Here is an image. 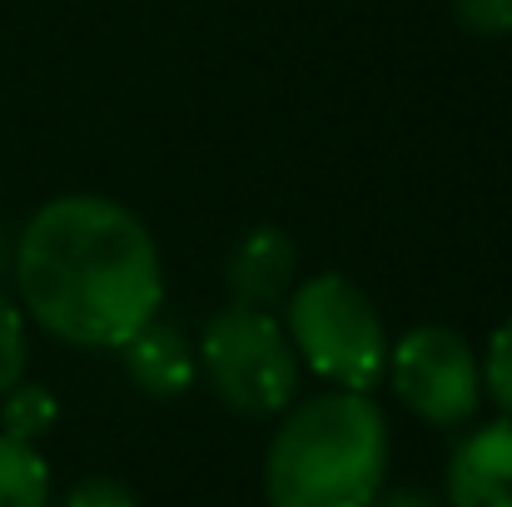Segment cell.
<instances>
[{
	"instance_id": "277c9868",
	"label": "cell",
	"mask_w": 512,
	"mask_h": 507,
	"mask_svg": "<svg viewBox=\"0 0 512 507\" xmlns=\"http://www.w3.org/2000/svg\"><path fill=\"white\" fill-rule=\"evenodd\" d=\"M194 363L209 378V388L219 393V403L244 418L284 413L299 398L304 363L284 334V324L269 309L229 304V309L209 314V324L199 329Z\"/></svg>"
},
{
	"instance_id": "8fae6325",
	"label": "cell",
	"mask_w": 512,
	"mask_h": 507,
	"mask_svg": "<svg viewBox=\"0 0 512 507\" xmlns=\"http://www.w3.org/2000/svg\"><path fill=\"white\" fill-rule=\"evenodd\" d=\"M25 358H30V343H25V309L5 294L0 284V398L25 378Z\"/></svg>"
},
{
	"instance_id": "7c38bea8",
	"label": "cell",
	"mask_w": 512,
	"mask_h": 507,
	"mask_svg": "<svg viewBox=\"0 0 512 507\" xmlns=\"http://www.w3.org/2000/svg\"><path fill=\"white\" fill-rule=\"evenodd\" d=\"M483 393L498 403V413L512 418V319L488 338V353H483Z\"/></svg>"
},
{
	"instance_id": "30bf717a",
	"label": "cell",
	"mask_w": 512,
	"mask_h": 507,
	"mask_svg": "<svg viewBox=\"0 0 512 507\" xmlns=\"http://www.w3.org/2000/svg\"><path fill=\"white\" fill-rule=\"evenodd\" d=\"M55 393L50 388H40V383H15L5 398H0V423H5V433L10 438H25V443H35L50 423H55Z\"/></svg>"
},
{
	"instance_id": "9c48e42d",
	"label": "cell",
	"mask_w": 512,
	"mask_h": 507,
	"mask_svg": "<svg viewBox=\"0 0 512 507\" xmlns=\"http://www.w3.org/2000/svg\"><path fill=\"white\" fill-rule=\"evenodd\" d=\"M0 507H50V468L35 443L0 433Z\"/></svg>"
},
{
	"instance_id": "4fadbf2b",
	"label": "cell",
	"mask_w": 512,
	"mask_h": 507,
	"mask_svg": "<svg viewBox=\"0 0 512 507\" xmlns=\"http://www.w3.org/2000/svg\"><path fill=\"white\" fill-rule=\"evenodd\" d=\"M453 20L478 40H498L512 35V0H453Z\"/></svg>"
},
{
	"instance_id": "6da1fadb",
	"label": "cell",
	"mask_w": 512,
	"mask_h": 507,
	"mask_svg": "<svg viewBox=\"0 0 512 507\" xmlns=\"http://www.w3.org/2000/svg\"><path fill=\"white\" fill-rule=\"evenodd\" d=\"M10 274L20 309L75 348H120L165 304L155 234L110 194L45 199L10 244Z\"/></svg>"
},
{
	"instance_id": "ba28073f",
	"label": "cell",
	"mask_w": 512,
	"mask_h": 507,
	"mask_svg": "<svg viewBox=\"0 0 512 507\" xmlns=\"http://www.w3.org/2000/svg\"><path fill=\"white\" fill-rule=\"evenodd\" d=\"M120 358H125L130 383L140 393H150V398H179V393H189V383L199 373L189 338L179 334V329H170V324H160V319H150L145 329H135V334L125 338L120 343Z\"/></svg>"
},
{
	"instance_id": "8992f818",
	"label": "cell",
	"mask_w": 512,
	"mask_h": 507,
	"mask_svg": "<svg viewBox=\"0 0 512 507\" xmlns=\"http://www.w3.org/2000/svg\"><path fill=\"white\" fill-rule=\"evenodd\" d=\"M224 284L234 304H254V309H274L294 284H299V249L279 224H259L249 229L229 259H224Z\"/></svg>"
},
{
	"instance_id": "5b68a950",
	"label": "cell",
	"mask_w": 512,
	"mask_h": 507,
	"mask_svg": "<svg viewBox=\"0 0 512 507\" xmlns=\"http://www.w3.org/2000/svg\"><path fill=\"white\" fill-rule=\"evenodd\" d=\"M383 378L398 393V403L433 428H463L483 403L478 353L448 324H418L398 343H388Z\"/></svg>"
},
{
	"instance_id": "9a60e30c",
	"label": "cell",
	"mask_w": 512,
	"mask_h": 507,
	"mask_svg": "<svg viewBox=\"0 0 512 507\" xmlns=\"http://www.w3.org/2000/svg\"><path fill=\"white\" fill-rule=\"evenodd\" d=\"M368 507H448V503H438V498H428L423 488H388V493L378 488V498H373V503H368Z\"/></svg>"
},
{
	"instance_id": "3957f363",
	"label": "cell",
	"mask_w": 512,
	"mask_h": 507,
	"mask_svg": "<svg viewBox=\"0 0 512 507\" xmlns=\"http://www.w3.org/2000/svg\"><path fill=\"white\" fill-rule=\"evenodd\" d=\"M284 334L329 388L373 393L388 368V334L373 299L343 274H309L284 294Z\"/></svg>"
},
{
	"instance_id": "7a4b0ae2",
	"label": "cell",
	"mask_w": 512,
	"mask_h": 507,
	"mask_svg": "<svg viewBox=\"0 0 512 507\" xmlns=\"http://www.w3.org/2000/svg\"><path fill=\"white\" fill-rule=\"evenodd\" d=\"M388 478V418L368 393L329 388L284 408L264 453L269 507H368Z\"/></svg>"
},
{
	"instance_id": "52a82bcc",
	"label": "cell",
	"mask_w": 512,
	"mask_h": 507,
	"mask_svg": "<svg viewBox=\"0 0 512 507\" xmlns=\"http://www.w3.org/2000/svg\"><path fill=\"white\" fill-rule=\"evenodd\" d=\"M448 507H512V418L468 433L453 448Z\"/></svg>"
},
{
	"instance_id": "5bb4252c",
	"label": "cell",
	"mask_w": 512,
	"mask_h": 507,
	"mask_svg": "<svg viewBox=\"0 0 512 507\" xmlns=\"http://www.w3.org/2000/svg\"><path fill=\"white\" fill-rule=\"evenodd\" d=\"M60 507H140V503H135V493H130L120 478L95 473V478H80V483L65 493Z\"/></svg>"
}]
</instances>
